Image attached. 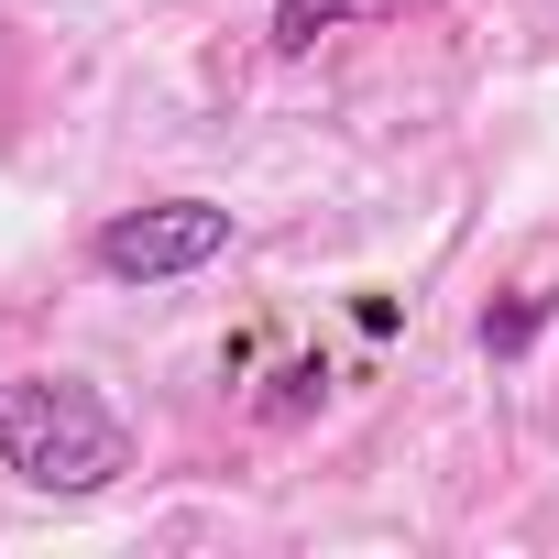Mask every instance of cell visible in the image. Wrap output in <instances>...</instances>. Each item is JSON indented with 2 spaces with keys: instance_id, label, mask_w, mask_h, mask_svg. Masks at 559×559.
Wrapping results in <instances>:
<instances>
[{
  "instance_id": "6da1fadb",
  "label": "cell",
  "mask_w": 559,
  "mask_h": 559,
  "mask_svg": "<svg viewBox=\"0 0 559 559\" xmlns=\"http://www.w3.org/2000/svg\"><path fill=\"white\" fill-rule=\"evenodd\" d=\"M0 472L34 493H110L132 472V428L88 373H12L0 384Z\"/></svg>"
},
{
  "instance_id": "7a4b0ae2",
  "label": "cell",
  "mask_w": 559,
  "mask_h": 559,
  "mask_svg": "<svg viewBox=\"0 0 559 559\" xmlns=\"http://www.w3.org/2000/svg\"><path fill=\"white\" fill-rule=\"evenodd\" d=\"M219 252H230V209L219 198H154V209L99 219V241H88V263L110 286H176V274H209Z\"/></svg>"
},
{
  "instance_id": "3957f363",
  "label": "cell",
  "mask_w": 559,
  "mask_h": 559,
  "mask_svg": "<svg viewBox=\"0 0 559 559\" xmlns=\"http://www.w3.org/2000/svg\"><path fill=\"white\" fill-rule=\"evenodd\" d=\"M395 0H274V56H319L330 34H352V23H384Z\"/></svg>"
},
{
  "instance_id": "277c9868",
  "label": "cell",
  "mask_w": 559,
  "mask_h": 559,
  "mask_svg": "<svg viewBox=\"0 0 559 559\" xmlns=\"http://www.w3.org/2000/svg\"><path fill=\"white\" fill-rule=\"evenodd\" d=\"M537 330H548V297H504V308H483V352H493V362H515Z\"/></svg>"
},
{
  "instance_id": "5b68a950",
  "label": "cell",
  "mask_w": 559,
  "mask_h": 559,
  "mask_svg": "<svg viewBox=\"0 0 559 559\" xmlns=\"http://www.w3.org/2000/svg\"><path fill=\"white\" fill-rule=\"evenodd\" d=\"M319 384H330V373H319V362H297V373H286V384H274V417H297V406H308V395H319Z\"/></svg>"
}]
</instances>
